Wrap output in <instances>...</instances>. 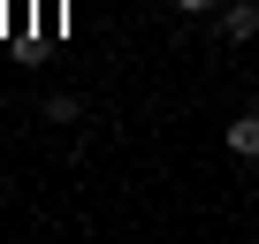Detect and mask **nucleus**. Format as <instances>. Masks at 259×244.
Here are the masks:
<instances>
[{"mask_svg": "<svg viewBox=\"0 0 259 244\" xmlns=\"http://www.w3.org/2000/svg\"><path fill=\"white\" fill-rule=\"evenodd\" d=\"M221 38H259V0H221Z\"/></svg>", "mask_w": 259, "mask_h": 244, "instance_id": "nucleus-1", "label": "nucleus"}, {"mask_svg": "<svg viewBox=\"0 0 259 244\" xmlns=\"http://www.w3.org/2000/svg\"><path fill=\"white\" fill-rule=\"evenodd\" d=\"M221 145H229V153H236V160H259V107H251V114H236V122H229V130H221Z\"/></svg>", "mask_w": 259, "mask_h": 244, "instance_id": "nucleus-2", "label": "nucleus"}, {"mask_svg": "<svg viewBox=\"0 0 259 244\" xmlns=\"http://www.w3.org/2000/svg\"><path fill=\"white\" fill-rule=\"evenodd\" d=\"M38 114H46V122H54V130H69V122H76V114H84V99H76V92H54V99H46V107H38Z\"/></svg>", "mask_w": 259, "mask_h": 244, "instance_id": "nucleus-3", "label": "nucleus"}, {"mask_svg": "<svg viewBox=\"0 0 259 244\" xmlns=\"http://www.w3.org/2000/svg\"><path fill=\"white\" fill-rule=\"evenodd\" d=\"M168 8H183V16H206V8H221V0H168Z\"/></svg>", "mask_w": 259, "mask_h": 244, "instance_id": "nucleus-4", "label": "nucleus"}, {"mask_svg": "<svg viewBox=\"0 0 259 244\" xmlns=\"http://www.w3.org/2000/svg\"><path fill=\"white\" fill-rule=\"evenodd\" d=\"M251 107H259V92H251Z\"/></svg>", "mask_w": 259, "mask_h": 244, "instance_id": "nucleus-5", "label": "nucleus"}]
</instances>
